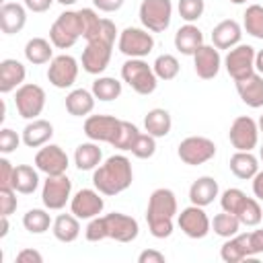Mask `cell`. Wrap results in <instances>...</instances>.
<instances>
[{
    "label": "cell",
    "instance_id": "obj_1",
    "mask_svg": "<svg viewBox=\"0 0 263 263\" xmlns=\"http://www.w3.org/2000/svg\"><path fill=\"white\" fill-rule=\"evenodd\" d=\"M140 234L138 220L121 214V212H111L107 216H97L88 222L84 236L90 242H99L105 238H113L117 242H132Z\"/></svg>",
    "mask_w": 263,
    "mask_h": 263
},
{
    "label": "cell",
    "instance_id": "obj_2",
    "mask_svg": "<svg viewBox=\"0 0 263 263\" xmlns=\"http://www.w3.org/2000/svg\"><path fill=\"white\" fill-rule=\"evenodd\" d=\"M179 212L177 197L171 189L158 187L150 193L148 197V208H146V222L148 230L154 238H168L173 234V220Z\"/></svg>",
    "mask_w": 263,
    "mask_h": 263
},
{
    "label": "cell",
    "instance_id": "obj_3",
    "mask_svg": "<svg viewBox=\"0 0 263 263\" xmlns=\"http://www.w3.org/2000/svg\"><path fill=\"white\" fill-rule=\"evenodd\" d=\"M134 181L132 162L123 154H113L92 171V185L103 195H117Z\"/></svg>",
    "mask_w": 263,
    "mask_h": 263
},
{
    "label": "cell",
    "instance_id": "obj_4",
    "mask_svg": "<svg viewBox=\"0 0 263 263\" xmlns=\"http://www.w3.org/2000/svg\"><path fill=\"white\" fill-rule=\"evenodd\" d=\"M117 37V27L111 18H105L103 29L99 33V37L86 41V47L82 51V70L88 74H103L111 62V53H113V43Z\"/></svg>",
    "mask_w": 263,
    "mask_h": 263
},
{
    "label": "cell",
    "instance_id": "obj_5",
    "mask_svg": "<svg viewBox=\"0 0 263 263\" xmlns=\"http://www.w3.org/2000/svg\"><path fill=\"white\" fill-rule=\"evenodd\" d=\"M84 35L80 10H64L49 27V41L58 49H70Z\"/></svg>",
    "mask_w": 263,
    "mask_h": 263
},
{
    "label": "cell",
    "instance_id": "obj_6",
    "mask_svg": "<svg viewBox=\"0 0 263 263\" xmlns=\"http://www.w3.org/2000/svg\"><path fill=\"white\" fill-rule=\"evenodd\" d=\"M121 78L138 95H152L158 86L154 68L148 66V62H144V58H127V62L121 66Z\"/></svg>",
    "mask_w": 263,
    "mask_h": 263
},
{
    "label": "cell",
    "instance_id": "obj_7",
    "mask_svg": "<svg viewBox=\"0 0 263 263\" xmlns=\"http://www.w3.org/2000/svg\"><path fill=\"white\" fill-rule=\"evenodd\" d=\"M138 16L144 29H148L150 33H162L171 25L173 2L171 0H142Z\"/></svg>",
    "mask_w": 263,
    "mask_h": 263
},
{
    "label": "cell",
    "instance_id": "obj_8",
    "mask_svg": "<svg viewBox=\"0 0 263 263\" xmlns=\"http://www.w3.org/2000/svg\"><path fill=\"white\" fill-rule=\"evenodd\" d=\"M117 47L127 58H146L154 49V37L148 29L140 27H125L119 33Z\"/></svg>",
    "mask_w": 263,
    "mask_h": 263
},
{
    "label": "cell",
    "instance_id": "obj_9",
    "mask_svg": "<svg viewBox=\"0 0 263 263\" xmlns=\"http://www.w3.org/2000/svg\"><path fill=\"white\" fill-rule=\"evenodd\" d=\"M14 105L23 119H37L45 107V90L39 84L25 82L14 92Z\"/></svg>",
    "mask_w": 263,
    "mask_h": 263
},
{
    "label": "cell",
    "instance_id": "obj_10",
    "mask_svg": "<svg viewBox=\"0 0 263 263\" xmlns=\"http://www.w3.org/2000/svg\"><path fill=\"white\" fill-rule=\"evenodd\" d=\"M177 154L185 164L197 166L216 156V144L205 136H189V138L181 140Z\"/></svg>",
    "mask_w": 263,
    "mask_h": 263
},
{
    "label": "cell",
    "instance_id": "obj_11",
    "mask_svg": "<svg viewBox=\"0 0 263 263\" xmlns=\"http://www.w3.org/2000/svg\"><path fill=\"white\" fill-rule=\"evenodd\" d=\"M255 53H257L255 47L247 45V43H238L232 49H228V53L224 58V68L234 82L242 80L255 72Z\"/></svg>",
    "mask_w": 263,
    "mask_h": 263
},
{
    "label": "cell",
    "instance_id": "obj_12",
    "mask_svg": "<svg viewBox=\"0 0 263 263\" xmlns=\"http://www.w3.org/2000/svg\"><path fill=\"white\" fill-rule=\"evenodd\" d=\"M121 123L123 119L113 115H88L84 121V136L92 142H107L113 146L121 132Z\"/></svg>",
    "mask_w": 263,
    "mask_h": 263
},
{
    "label": "cell",
    "instance_id": "obj_13",
    "mask_svg": "<svg viewBox=\"0 0 263 263\" xmlns=\"http://www.w3.org/2000/svg\"><path fill=\"white\" fill-rule=\"evenodd\" d=\"M228 140H230V144H232L234 150L251 152L259 144V123L253 117H249V115L236 117L232 121V125H230Z\"/></svg>",
    "mask_w": 263,
    "mask_h": 263
},
{
    "label": "cell",
    "instance_id": "obj_14",
    "mask_svg": "<svg viewBox=\"0 0 263 263\" xmlns=\"http://www.w3.org/2000/svg\"><path fill=\"white\" fill-rule=\"evenodd\" d=\"M41 199L47 210H62L72 199V181L64 175H49L41 189Z\"/></svg>",
    "mask_w": 263,
    "mask_h": 263
},
{
    "label": "cell",
    "instance_id": "obj_15",
    "mask_svg": "<svg viewBox=\"0 0 263 263\" xmlns=\"http://www.w3.org/2000/svg\"><path fill=\"white\" fill-rule=\"evenodd\" d=\"M177 224L183 230V234L189 238H203L212 230V220L208 218L205 210L201 205H193V203L189 208L181 210Z\"/></svg>",
    "mask_w": 263,
    "mask_h": 263
},
{
    "label": "cell",
    "instance_id": "obj_16",
    "mask_svg": "<svg viewBox=\"0 0 263 263\" xmlns=\"http://www.w3.org/2000/svg\"><path fill=\"white\" fill-rule=\"evenodd\" d=\"M76 78H78V60L76 58L62 53L49 62L47 80L55 88H70L76 82Z\"/></svg>",
    "mask_w": 263,
    "mask_h": 263
},
{
    "label": "cell",
    "instance_id": "obj_17",
    "mask_svg": "<svg viewBox=\"0 0 263 263\" xmlns=\"http://www.w3.org/2000/svg\"><path fill=\"white\" fill-rule=\"evenodd\" d=\"M35 166H37V171L45 173L47 177L49 175H64L70 166V160H68V154L64 152L62 146L45 144L35 154Z\"/></svg>",
    "mask_w": 263,
    "mask_h": 263
},
{
    "label": "cell",
    "instance_id": "obj_18",
    "mask_svg": "<svg viewBox=\"0 0 263 263\" xmlns=\"http://www.w3.org/2000/svg\"><path fill=\"white\" fill-rule=\"evenodd\" d=\"M101 195L103 193L97 191V189H80V191H76L72 195V199H70V212L80 220L97 218L105 208V199Z\"/></svg>",
    "mask_w": 263,
    "mask_h": 263
},
{
    "label": "cell",
    "instance_id": "obj_19",
    "mask_svg": "<svg viewBox=\"0 0 263 263\" xmlns=\"http://www.w3.org/2000/svg\"><path fill=\"white\" fill-rule=\"evenodd\" d=\"M220 66H222V55H220V49L214 47V45H205L203 43L193 53V68H195V74L201 80L216 78L218 72H220Z\"/></svg>",
    "mask_w": 263,
    "mask_h": 263
},
{
    "label": "cell",
    "instance_id": "obj_20",
    "mask_svg": "<svg viewBox=\"0 0 263 263\" xmlns=\"http://www.w3.org/2000/svg\"><path fill=\"white\" fill-rule=\"evenodd\" d=\"M242 27L234 18H224L212 29V45L218 49H232L240 43Z\"/></svg>",
    "mask_w": 263,
    "mask_h": 263
},
{
    "label": "cell",
    "instance_id": "obj_21",
    "mask_svg": "<svg viewBox=\"0 0 263 263\" xmlns=\"http://www.w3.org/2000/svg\"><path fill=\"white\" fill-rule=\"evenodd\" d=\"M236 92L247 107L251 109L263 107V76L259 72H253L251 76L236 80Z\"/></svg>",
    "mask_w": 263,
    "mask_h": 263
},
{
    "label": "cell",
    "instance_id": "obj_22",
    "mask_svg": "<svg viewBox=\"0 0 263 263\" xmlns=\"http://www.w3.org/2000/svg\"><path fill=\"white\" fill-rule=\"evenodd\" d=\"M27 23V6L18 2H4L0 6V29L6 35H14L23 31Z\"/></svg>",
    "mask_w": 263,
    "mask_h": 263
},
{
    "label": "cell",
    "instance_id": "obj_23",
    "mask_svg": "<svg viewBox=\"0 0 263 263\" xmlns=\"http://www.w3.org/2000/svg\"><path fill=\"white\" fill-rule=\"evenodd\" d=\"M25 76L27 70L18 60L6 58L0 62V92L8 95L12 90H16L21 84H25Z\"/></svg>",
    "mask_w": 263,
    "mask_h": 263
},
{
    "label": "cell",
    "instance_id": "obj_24",
    "mask_svg": "<svg viewBox=\"0 0 263 263\" xmlns=\"http://www.w3.org/2000/svg\"><path fill=\"white\" fill-rule=\"evenodd\" d=\"M53 138V125L47 119H31L23 129V144L27 148H41Z\"/></svg>",
    "mask_w": 263,
    "mask_h": 263
},
{
    "label": "cell",
    "instance_id": "obj_25",
    "mask_svg": "<svg viewBox=\"0 0 263 263\" xmlns=\"http://www.w3.org/2000/svg\"><path fill=\"white\" fill-rule=\"evenodd\" d=\"M218 193H220L218 181L214 177L203 175V177H199V179H195L191 183V187H189V201L193 205L205 208V205L214 203V199L218 197Z\"/></svg>",
    "mask_w": 263,
    "mask_h": 263
},
{
    "label": "cell",
    "instance_id": "obj_26",
    "mask_svg": "<svg viewBox=\"0 0 263 263\" xmlns=\"http://www.w3.org/2000/svg\"><path fill=\"white\" fill-rule=\"evenodd\" d=\"M203 45V33L193 23H185L175 33V47L183 55H193Z\"/></svg>",
    "mask_w": 263,
    "mask_h": 263
},
{
    "label": "cell",
    "instance_id": "obj_27",
    "mask_svg": "<svg viewBox=\"0 0 263 263\" xmlns=\"http://www.w3.org/2000/svg\"><path fill=\"white\" fill-rule=\"evenodd\" d=\"M95 95L86 88H74L66 95V111L74 117H86L95 109Z\"/></svg>",
    "mask_w": 263,
    "mask_h": 263
},
{
    "label": "cell",
    "instance_id": "obj_28",
    "mask_svg": "<svg viewBox=\"0 0 263 263\" xmlns=\"http://www.w3.org/2000/svg\"><path fill=\"white\" fill-rule=\"evenodd\" d=\"M232 175L236 179H242V181H249L253 179L257 173H259V158L253 154V152H245V150H236L232 156H230V162H228Z\"/></svg>",
    "mask_w": 263,
    "mask_h": 263
},
{
    "label": "cell",
    "instance_id": "obj_29",
    "mask_svg": "<svg viewBox=\"0 0 263 263\" xmlns=\"http://www.w3.org/2000/svg\"><path fill=\"white\" fill-rule=\"evenodd\" d=\"M10 187H12L16 193H23V195L35 193L37 187H39V173H37V166L33 168L31 164H16V166H14V175H12Z\"/></svg>",
    "mask_w": 263,
    "mask_h": 263
},
{
    "label": "cell",
    "instance_id": "obj_30",
    "mask_svg": "<svg viewBox=\"0 0 263 263\" xmlns=\"http://www.w3.org/2000/svg\"><path fill=\"white\" fill-rule=\"evenodd\" d=\"M171 127H173V119H171V113L162 107H154L146 113L144 117V129L154 136V138H164L171 134Z\"/></svg>",
    "mask_w": 263,
    "mask_h": 263
},
{
    "label": "cell",
    "instance_id": "obj_31",
    "mask_svg": "<svg viewBox=\"0 0 263 263\" xmlns=\"http://www.w3.org/2000/svg\"><path fill=\"white\" fill-rule=\"evenodd\" d=\"M103 160V152L97 142H82L74 150V164L78 171H95Z\"/></svg>",
    "mask_w": 263,
    "mask_h": 263
},
{
    "label": "cell",
    "instance_id": "obj_32",
    "mask_svg": "<svg viewBox=\"0 0 263 263\" xmlns=\"http://www.w3.org/2000/svg\"><path fill=\"white\" fill-rule=\"evenodd\" d=\"M80 218H76L74 214H60L53 224H51V232L60 242H74L80 236Z\"/></svg>",
    "mask_w": 263,
    "mask_h": 263
},
{
    "label": "cell",
    "instance_id": "obj_33",
    "mask_svg": "<svg viewBox=\"0 0 263 263\" xmlns=\"http://www.w3.org/2000/svg\"><path fill=\"white\" fill-rule=\"evenodd\" d=\"M25 58L29 64L41 66L53 60V43L43 39V37H33L25 45Z\"/></svg>",
    "mask_w": 263,
    "mask_h": 263
},
{
    "label": "cell",
    "instance_id": "obj_34",
    "mask_svg": "<svg viewBox=\"0 0 263 263\" xmlns=\"http://www.w3.org/2000/svg\"><path fill=\"white\" fill-rule=\"evenodd\" d=\"M220 257L226 263H238L249 259V247H247V234H234L226 238V242L220 249Z\"/></svg>",
    "mask_w": 263,
    "mask_h": 263
},
{
    "label": "cell",
    "instance_id": "obj_35",
    "mask_svg": "<svg viewBox=\"0 0 263 263\" xmlns=\"http://www.w3.org/2000/svg\"><path fill=\"white\" fill-rule=\"evenodd\" d=\"M121 90H123L121 82L117 78H113V76H99L92 82V95H95V99L105 101V103L119 99Z\"/></svg>",
    "mask_w": 263,
    "mask_h": 263
},
{
    "label": "cell",
    "instance_id": "obj_36",
    "mask_svg": "<svg viewBox=\"0 0 263 263\" xmlns=\"http://www.w3.org/2000/svg\"><path fill=\"white\" fill-rule=\"evenodd\" d=\"M51 224H53L51 216L45 210H41V208H33V210H29L23 216V226L31 234H43L45 230H49Z\"/></svg>",
    "mask_w": 263,
    "mask_h": 263
},
{
    "label": "cell",
    "instance_id": "obj_37",
    "mask_svg": "<svg viewBox=\"0 0 263 263\" xmlns=\"http://www.w3.org/2000/svg\"><path fill=\"white\" fill-rule=\"evenodd\" d=\"M240 226H242L240 220H238L234 214L224 212V210H222V214H216L214 220H212V230H214L218 236H222V238H230V236L238 234Z\"/></svg>",
    "mask_w": 263,
    "mask_h": 263
},
{
    "label": "cell",
    "instance_id": "obj_38",
    "mask_svg": "<svg viewBox=\"0 0 263 263\" xmlns=\"http://www.w3.org/2000/svg\"><path fill=\"white\" fill-rule=\"evenodd\" d=\"M242 27L251 37L263 39V6L261 4L247 6V10L242 14Z\"/></svg>",
    "mask_w": 263,
    "mask_h": 263
},
{
    "label": "cell",
    "instance_id": "obj_39",
    "mask_svg": "<svg viewBox=\"0 0 263 263\" xmlns=\"http://www.w3.org/2000/svg\"><path fill=\"white\" fill-rule=\"evenodd\" d=\"M152 68H154L156 78L166 82V80H173V78L179 76L181 64H179V60H177L173 53H162V55H158V58L154 60Z\"/></svg>",
    "mask_w": 263,
    "mask_h": 263
},
{
    "label": "cell",
    "instance_id": "obj_40",
    "mask_svg": "<svg viewBox=\"0 0 263 263\" xmlns=\"http://www.w3.org/2000/svg\"><path fill=\"white\" fill-rule=\"evenodd\" d=\"M236 218L240 220L242 226H257V224H261L263 222V212H261L259 199L257 197H247V201L240 208V212L236 214Z\"/></svg>",
    "mask_w": 263,
    "mask_h": 263
},
{
    "label": "cell",
    "instance_id": "obj_41",
    "mask_svg": "<svg viewBox=\"0 0 263 263\" xmlns=\"http://www.w3.org/2000/svg\"><path fill=\"white\" fill-rule=\"evenodd\" d=\"M245 201H247V193L242 191V189H238V187H230V189H226L222 195H220V205H222V210L224 212H230V214H238L240 212V208L245 205Z\"/></svg>",
    "mask_w": 263,
    "mask_h": 263
},
{
    "label": "cell",
    "instance_id": "obj_42",
    "mask_svg": "<svg viewBox=\"0 0 263 263\" xmlns=\"http://www.w3.org/2000/svg\"><path fill=\"white\" fill-rule=\"evenodd\" d=\"M177 10L185 23H195L201 18V14L205 10V2L203 0H179Z\"/></svg>",
    "mask_w": 263,
    "mask_h": 263
},
{
    "label": "cell",
    "instance_id": "obj_43",
    "mask_svg": "<svg viewBox=\"0 0 263 263\" xmlns=\"http://www.w3.org/2000/svg\"><path fill=\"white\" fill-rule=\"evenodd\" d=\"M136 158H152L154 156V152H156V138L154 136H150L148 132L146 134H142L140 132V136L136 138V142H134V146H132V150H129Z\"/></svg>",
    "mask_w": 263,
    "mask_h": 263
},
{
    "label": "cell",
    "instance_id": "obj_44",
    "mask_svg": "<svg viewBox=\"0 0 263 263\" xmlns=\"http://www.w3.org/2000/svg\"><path fill=\"white\" fill-rule=\"evenodd\" d=\"M138 136H140V129L132 121H123L121 123V132H119L113 148H117V150H132V146H134Z\"/></svg>",
    "mask_w": 263,
    "mask_h": 263
},
{
    "label": "cell",
    "instance_id": "obj_45",
    "mask_svg": "<svg viewBox=\"0 0 263 263\" xmlns=\"http://www.w3.org/2000/svg\"><path fill=\"white\" fill-rule=\"evenodd\" d=\"M21 140H23V136H18L14 129H10V127H2V129H0V152H2V154H10V152H14V150L18 148Z\"/></svg>",
    "mask_w": 263,
    "mask_h": 263
},
{
    "label": "cell",
    "instance_id": "obj_46",
    "mask_svg": "<svg viewBox=\"0 0 263 263\" xmlns=\"http://www.w3.org/2000/svg\"><path fill=\"white\" fill-rule=\"evenodd\" d=\"M18 205L16 191L12 187H0V216H10L14 214Z\"/></svg>",
    "mask_w": 263,
    "mask_h": 263
},
{
    "label": "cell",
    "instance_id": "obj_47",
    "mask_svg": "<svg viewBox=\"0 0 263 263\" xmlns=\"http://www.w3.org/2000/svg\"><path fill=\"white\" fill-rule=\"evenodd\" d=\"M247 234V247H249V255H261L263 253V228L261 230H251L245 232Z\"/></svg>",
    "mask_w": 263,
    "mask_h": 263
},
{
    "label": "cell",
    "instance_id": "obj_48",
    "mask_svg": "<svg viewBox=\"0 0 263 263\" xmlns=\"http://www.w3.org/2000/svg\"><path fill=\"white\" fill-rule=\"evenodd\" d=\"M12 175H14L12 162H10L6 156H2V158H0V187H10Z\"/></svg>",
    "mask_w": 263,
    "mask_h": 263
},
{
    "label": "cell",
    "instance_id": "obj_49",
    "mask_svg": "<svg viewBox=\"0 0 263 263\" xmlns=\"http://www.w3.org/2000/svg\"><path fill=\"white\" fill-rule=\"evenodd\" d=\"M164 261H166L164 253H160L156 249H146L138 255V263H164Z\"/></svg>",
    "mask_w": 263,
    "mask_h": 263
},
{
    "label": "cell",
    "instance_id": "obj_50",
    "mask_svg": "<svg viewBox=\"0 0 263 263\" xmlns=\"http://www.w3.org/2000/svg\"><path fill=\"white\" fill-rule=\"evenodd\" d=\"M16 261L18 263H43V255L35 249H23L16 253Z\"/></svg>",
    "mask_w": 263,
    "mask_h": 263
},
{
    "label": "cell",
    "instance_id": "obj_51",
    "mask_svg": "<svg viewBox=\"0 0 263 263\" xmlns=\"http://www.w3.org/2000/svg\"><path fill=\"white\" fill-rule=\"evenodd\" d=\"M125 0H92L95 8L101 12H117L123 6Z\"/></svg>",
    "mask_w": 263,
    "mask_h": 263
},
{
    "label": "cell",
    "instance_id": "obj_52",
    "mask_svg": "<svg viewBox=\"0 0 263 263\" xmlns=\"http://www.w3.org/2000/svg\"><path fill=\"white\" fill-rule=\"evenodd\" d=\"M53 2H55V0H25V6H27V10H31V12H45V10L51 8Z\"/></svg>",
    "mask_w": 263,
    "mask_h": 263
},
{
    "label": "cell",
    "instance_id": "obj_53",
    "mask_svg": "<svg viewBox=\"0 0 263 263\" xmlns=\"http://www.w3.org/2000/svg\"><path fill=\"white\" fill-rule=\"evenodd\" d=\"M253 195L263 201V171H259L255 177H253Z\"/></svg>",
    "mask_w": 263,
    "mask_h": 263
},
{
    "label": "cell",
    "instance_id": "obj_54",
    "mask_svg": "<svg viewBox=\"0 0 263 263\" xmlns=\"http://www.w3.org/2000/svg\"><path fill=\"white\" fill-rule=\"evenodd\" d=\"M255 72H259L263 76V49H259L255 53Z\"/></svg>",
    "mask_w": 263,
    "mask_h": 263
},
{
    "label": "cell",
    "instance_id": "obj_55",
    "mask_svg": "<svg viewBox=\"0 0 263 263\" xmlns=\"http://www.w3.org/2000/svg\"><path fill=\"white\" fill-rule=\"evenodd\" d=\"M8 216H0V238H4L8 234Z\"/></svg>",
    "mask_w": 263,
    "mask_h": 263
},
{
    "label": "cell",
    "instance_id": "obj_56",
    "mask_svg": "<svg viewBox=\"0 0 263 263\" xmlns=\"http://www.w3.org/2000/svg\"><path fill=\"white\" fill-rule=\"evenodd\" d=\"M55 2H60L62 6H72V4H76L78 0H55Z\"/></svg>",
    "mask_w": 263,
    "mask_h": 263
},
{
    "label": "cell",
    "instance_id": "obj_57",
    "mask_svg": "<svg viewBox=\"0 0 263 263\" xmlns=\"http://www.w3.org/2000/svg\"><path fill=\"white\" fill-rule=\"evenodd\" d=\"M259 158H261V162H263V144H261V148H259Z\"/></svg>",
    "mask_w": 263,
    "mask_h": 263
},
{
    "label": "cell",
    "instance_id": "obj_58",
    "mask_svg": "<svg viewBox=\"0 0 263 263\" xmlns=\"http://www.w3.org/2000/svg\"><path fill=\"white\" fill-rule=\"evenodd\" d=\"M230 2H232V4H245L247 0H230Z\"/></svg>",
    "mask_w": 263,
    "mask_h": 263
},
{
    "label": "cell",
    "instance_id": "obj_59",
    "mask_svg": "<svg viewBox=\"0 0 263 263\" xmlns=\"http://www.w3.org/2000/svg\"><path fill=\"white\" fill-rule=\"evenodd\" d=\"M259 132H263V115H261V119H259Z\"/></svg>",
    "mask_w": 263,
    "mask_h": 263
}]
</instances>
